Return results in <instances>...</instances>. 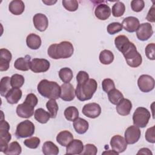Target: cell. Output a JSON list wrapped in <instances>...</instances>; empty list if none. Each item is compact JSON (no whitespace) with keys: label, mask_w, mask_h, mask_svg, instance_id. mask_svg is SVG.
<instances>
[{"label":"cell","mask_w":155,"mask_h":155,"mask_svg":"<svg viewBox=\"0 0 155 155\" xmlns=\"http://www.w3.org/2000/svg\"><path fill=\"white\" fill-rule=\"evenodd\" d=\"M73 52V45L69 41H62L59 44H51L47 50L48 55L53 59L70 58Z\"/></svg>","instance_id":"6da1fadb"},{"label":"cell","mask_w":155,"mask_h":155,"mask_svg":"<svg viewBox=\"0 0 155 155\" xmlns=\"http://www.w3.org/2000/svg\"><path fill=\"white\" fill-rule=\"evenodd\" d=\"M37 89L39 93L44 97L55 100L60 97L61 87L56 82L42 79L39 82Z\"/></svg>","instance_id":"7a4b0ae2"},{"label":"cell","mask_w":155,"mask_h":155,"mask_svg":"<svg viewBox=\"0 0 155 155\" xmlns=\"http://www.w3.org/2000/svg\"><path fill=\"white\" fill-rule=\"evenodd\" d=\"M120 52L123 54L127 64L133 68L140 66L142 62L140 54L137 51L135 45L129 41L122 48Z\"/></svg>","instance_id":"3957f363"},{"label":"cell","mask_w":155,"mask_h":155,"mask_svg":"<svg viewBox=\"0 0 155 155\" xmlns=\"http://www.w3.org/2000/svg\"><path fill=\"white\" fill-rule=\"evenodd\" d=\"M97 88L95 79H89L84 84H78L75 90L76 97L80 101L90 100L93 97Z\"/></svg>","instance_id":"277c9868"},{"label":"cell","mask_w":155,"mask_h":155,"mask_svg":"<svg viewBox=\"0 0 155 155\" xmlns=\"http://www.w3.org/2000/svg\"><path fill=\"white\" fill-rule=\"evenodd\" d=\"M150 117V112L146 108L139 107L136 109L133 113V124L139 128H144L148 124Z\"/></svg>","instance_id":"5b68a950"},{"label":"cell","mask_w":155,"mask_h":155,"mask_svg":"<svg viewBox=\"0 0 155 155\" xmlns=\"http://www.w3.org/2000/svg\"><path fill=\"white\" fill-rule=\"evenodd\" d=\"M35 127L33 123L29 120H25L18 124L15 136L18 138L31 137L35 133Z\"/></svg>","instance_id":"8992f818"},{"label":"cell","mask_w":155,"mask_h":155,"mask_svg":"<svg viewBox=\"0 0 155 155\" xmlns=\"http://www.w3.org/2000/svg\"><path fill=\"white\" fill-rule=\"evenodd\" d=\"M10 125L8 123L3 119V116L0 124V151L4 152L8 145V142L12 139V135L9 133Z\"/></svg>","instance_id":"52a82bcc"},{"label":"cell","mask_w":155,"mask_h":155,"mask_svg":"<svg viewBox=\"0 0 155 155\" xmlns=\"http://www.w3.org/2000/svg\"><path fill=\"white\" fill-rule=\"evenodd\" d=\"M155 81L154 78L148 74H142L137 80V85L139 90L143 93L152 91L154 88Z\"/></svg>","instance_id":"ba28073f"},{"label":"cell","mask_w":155,"mask_h":155,"mask_svg":"<svg viewBox=\"0 0 155 155\" xmlns=\"http://www.w3.org/2000/svg\"><path fill=\"white\" fill-rule=\"evenodd\" d=\"M50 62L45 59L34 58L30 63V70L34 73H44L48 70Z\"/></svg>","instance_id":"9c48e42d"},{"label":"cell","mask_w":155,"mask_h":155,"mask_svg":"<svg viewBox=\"0 0 155 155\" xmlns=\"http://www.w3.org/2000/svg\"><path fill=\"white\" fill-rule=\"evenodd\" d=\"M141 132L139 127L131 125L127 128L124 136L126 142L128 144H134L137 142L140 137Z\"/></svg>","instance_id":"30bf717a"},{"label":"cell","mask_w":155,"mask_h":155,"mask_svg":"<svg viewBox=\"0 0 155 155\" xmlns=\"http://www.w3.org/2000/svg\"><path fill=\"white\" fill-rule=\"evenodd\" d=\"M153 34L152 25L148 22L142 23L136 30V36L139 40L145 41L151 37Z\"/></svg>","instance_id":"8fae6325"},{"label":"cell","mask_w":155,"mask_h":155,"mask_svg":"<svg viewBox=\"0 0 155 155\" xmlns=\"http://www.w3.org/2000/svg\"><path fill=\"white\" fill-rule=\"evenodd\" d=\"M82 112L85 116L91 119H94L101 114V107L97 103H88L83 107Z\"/></svg>","instance_id":"7c38bea8"},{"label":"cell","mask_w":155,"mask_h":155,"mask_svg":"<svg viewBox=\"0 0 155 155\" xmlns=\"http://www.w3.org/2000/svg\"><path fill=\"white\" fill-rule=\"evenodd\" d=\"M110 145L114 151L119 154L126 150L127 143L126 142L125 138L122 136L120 135H115L111 139Z\"/></svg>","instance_id":"4fadbf2b"},{"label":"cell","mask_w":155,"mask_h":155,"mask_svg":"<svg viewBox=\"0 0 155 155\" xmlns=\"http://www.w3.org/2000/svg\"><path fill=\"white\" fill-rule=\"evenodd\" d=\"M75 90L70 83H64L61 86L60 97L64 101H71L75 97Z\"/></svg>","instance_id":"5bb4252c"},{"label":"cell","mask_w":155,"mask_h":155,"mask_svg":"<svg viewBox=\"0 0 155 155\" xmlns=\"http://www.w3.org/2000/svg\"><path fill=\"white\" fill-rule=\"evenodd\" d=\"M34 107L26 102L19 104L16 107V113L22 118H30L34 114Z\"/></svg>","instance_id":"9a60e30c"},{"label":"cell","mask_w":155,"mask_h":155,"mask_svg":"<svg viewBox=\"0 0 155 155\" xmlns=\"http://www.w3.org/2000/svg\"><path fill=\"white\" fill-rule=\"evenodd\" d=\"M33 22L36 30L40 31H45L48 25L47 17L42 13H36L33 18Z\"/></svg>","instance_id":"2e32d148"},{"label":"cell","mask_w":155,"mask_h":155,"mask_svg":"<svg viewBox=\"0 0 155 155\" xmlns=\"http://www.w3.org/2000/svg\"><path fill=\"white\" fill-rule=\"evenodd\" d=\"M121 24L122 28L130 33L136 31L140 25L139 19L134 16H128L124 18Z\"/></svg>","instance_id":"e0dca14e"},{"label":"cell","mask_w":155,"mask_h":155,"mask_svg":"<svg viewBox=\"0 0 155 155\" xmlns=\"http://www.w3.org/2000/svg\"><path fill=\"white\" fill-rule=\"evenodd\" d=\"M12 58L11 52L6 48L0 50V71H7L9 68V63Z\"/></svg>","instance_id":"ac0fdd59"},{"label":"cell","mask_w":155,"mask_h":155,"mask_svg":"<svg viewBox=\"0 0 155 155\" xmlns=\"http://www.w3.org/2000/svg\"><path fill=\"white\" fill-rule=\"evenodd\" d=\"M84 150L82 142L79 139H73L66 147V154H80Z\"/></svg>","instance_id":"d6986e66"},{"label":"cell","mask_w":155,"mask_h":155,"mask_svg":"<svg viewBox=\"0 0 155 155\" xmlns=\"http://www.w3.org/2000/svg\"><path fill=\"white\" fill-rule=\"evenodd\" d=\"M94 15L100 20H106L110 16L111 8L105 4H99L95 8Z\"/></svg>","instance_id":"ffe728a7"},{"label":"cell","mask_w":155,"mask_h":155,"mask_svg":"<svg viewBox=\"0 0 155 155\" xmlns=\"http://www.w3.org/2000/svg\"><path fill=\"white\" fill-rule=\"evenodd\" d=\"M116 111L121 116H127L132 109L131 102L128 99H122L116 105Z\"/></svg>","instance_id":"44dd1931"},{"label":"cell","mask_w":155,"mask_h":155,"mask_svg":"<svg viewBox=\"0 0 155 155\" xmlns=\"http://www.w3.org/2000/svg\"><path fill=\"white\" fill-rule=\"evenodd\" d=\"M30 59L31 57L29 55H26L24 58H19L15 61L14 67L18 70L28 71L30 69Z\"/></svg>","instance_id":"7402d4cb"},{"label":"cell","mask_w":155,"mask_h":155,"mask_svg":"<svg viewBox=\"0 0 155 155\" xmlns=\"http://www.w3.org/2000/svg\"><path fill=\"white\" fill-rule=\"evenodd\" d=\"M22 90L20 88H12L5 96L6 100L10 104H15L18 102L22 97Z\"/></svg>","instance_id":"603a6c76"},{"label":"cell","mask_w":155,"mask_h":155,"mask_svg":"<svg viewBox=\"0 0 155 155\" xmlns=\"http://www.w3.org/2000/svg\"><path fill=\"white\" fill-rule=\"evenodd\" d=\"M73 139V134L67 130H64L59 132L56 136L57 142L63 147H67Z\"/></svg>","instance_id":"cb8c5ba5"},{"label":"cell","mask_w":155,"mask_h":155,"mask_svg":"<svg viewBox=\"0 0 155 155\" xmlns=\"http://www.w3.org/2000/svg\"><path fill=\"white\" fill-rule=\"evenodd\" d=\"M25 9V5L21 0L12 1L8 5L9 11L15 15H21Z\"/></svg>","instance_id":"d4e9b609"},{"label":"cell","mask_w":155,"mask_h":155,"mask_svg":"<svg viewBox=\"0 0 155 155\" xmlns=\"http://www.w3.org/2000/svg\"><path fill=\"white\" fill-rule=\"evenodd\" d=\"M41 37L35 33L29 34L26 38L27 47L31 50H38L41 45Z\"/></svg>","instance_id":"484cf974"},{"label":"cell","mask_w":155,"mask_h":155,"mask_svg":"<svg viewBox=\"0 0 155 155\" xmlns=\"http://www.w3.org/2000/svg\"><path fill=\"white\" fill-rule=\"evenodd\" d=\"M73 127L78 134H82L87 131L89 127V124L85 119L81 117H78L73 121Z\"/></svg>","instance_id":"4316f807"},{"label":"cell","mask_w":155,"mask_h":155,"mask_svg":"<svg viewBox=\"0 0 155 155\" xmlns=\"http://www.w3.org/2000/svg\"><path fill=\"white\" fill-rule=\"evenodd\" d=\"M42 153L45 155H57L59 153V148L52 142H45L42 147Z\"/></svg>","instance_id":"83f0119b"},{"label":"cell","mask_w":155,"mask_h":155,"mask_svg":"<svg viewBox=\"0 0 155 155\" xmlns=\"http://www.w3.org/2000/svg\"><path fill=\"white\" fill-rule=\"evenodd\" d=\"M34 116L35 119L41 124H46L51 118L50 113L41 108L35 110Z\"/></svg>","instance_id":"f1b7e54d"},{"label":"cell","mask_w":155,"mask_h":155,"mask_svg":"<svg viewBox=\"0 0 155 155\" xmlns=\"http://www.w3.org/2000/svg\"><path fill=\"white\" fill-rule=\"evenodd\" d=\"M22 152V148L19 143L14 141L8 144L7 149L3 152L6 155H18Z\"/></svg>","instance_id":"f546056e"},{"label":"cell","mask_w":155,"mask_h":155,"mask_svg":"<svg viewBox=\"0 0 155 155\" xmlns=\"http://www.w3.org/2000/svg\"><path fill=\"white\" fill-rule=\"evenodd\" d=\"M99 61L104 65H109L113 62L114 56L113 53L108 50H104L99 54Z\"/></svg>","instance_id":"4dcf8cb0"},{"label":"cell","mask_w":155,"mask_h":155,"mask_svg":"<svg viewBox=\"0 0 155 155\" xmlns=\"http://www.w3.org/2000/svg\"><path fill=\"white\" fill-rule=\"evenodd\" d=\"M108 97L112 104L117 105L122 99H124V95L119 90L114 88L108 93Z\"/></svg>","instance_id":"1f68e13d"},{"label":"cell","mask_w":155,"mask_h":155,"mask_svg":"<svg viewBox=\"0 0 155 155\" xmlns=\"http://www.w3.org/2000/svg\"><path fill=\"white\" fill-rule=\"evenodd\" d=\"M11 87L10 77L4 76L2 78L0 82V94L3 97H5L7 93L11 89Z\"/></svg>","instance_id":"d6a6232c"},{"label":"cell","mask_w":155,"mask_h":155,"mask_svg":"<svg viewBox=\"0 0 155 155\" xmlns=\"http://www.w3.org/2000/svg\"><path fill=\"white\" fill-rule=\"evenodd\" d=\"M64 116L69 121H74L79 116V111L76 107L74 106L68 107L64 110Z\"/></svg>","instance_id":"836d02e7"},{"label":"cell","mask_w":155,"mask_h":155,"mask_svg":"<svg viewBox=\"0 0 155 155\" xmlns=\"http://www.w3.org/2000/svg\"><path fill=\"white\" fill-rule=\"evenodd\" d=\"M59 76L63 82L69 83L71 81L73 76V71L70 68H62L59 71Z\"/></svg>","instance_id":"e575fe53"},{"label":"cell","mask_w":155,"mask_h":155,"mask_svg":"<svg viewBox=\"0 0 155 155\" xmlns=\"http://www.w3.org/2000/svg\"><path fill=\"white\" fill-rule=\"evenodd\" d=\"M111 10L113 16L116 18L120 17L125 13V6L123 2L117 1L113 5Z\"/></svg>","instance_id":"d590c367"},{"label":"cell","mask_w":155,"mask_h":155,"mask_svg":"<svg viewBox=\"0 0 155 155\" xmlns=\"http://www.w3.org/2000/svg\"><path fill=\"white\" fill-rule=\"evenodd\" d=\"M46 107L50 114L51 118H55L59 110L58 105L55 99H50L46 103Z\"/></svg>","instance_id":"8d00e7d4"},{"label":"cell","mask_w":155,"mask_h":155,"mask_svg":"<svg viewBox=\"0 0 155 155\" xmlns=\"http://www.w3.org/2000/svg\"><path fill=\"white\" fill-rule=\"evenodd\" d=\"M24 78L22 75L15 74L10 78V83L12 88H20L24 83Z\"/></svg>","instance_id":"74e56055"},{"label":"cell","mask_w":155,"mask_h":155,"mask_svg":"<svg viewBox=\"0 0 155 155\" xmlns=\"http://www.w3.org/2000/svg\"><path fill=\"white\" fill-rule=\"evenodd\" d=\"M62 3L64 7L69 12H75L79 7L78 2L76 0H63Z\"/></svg>","instance_id":"f35d334b"},{"label":"cell","mask_w":155,"mask_h":155,"mask_svg":"<svg viewBox=\"0 0 155 155\" xmlns=\"http://www.w3.org/2000/svg\"><path fill=\"white\" fill-rule=\"evenodd\" d=\"M107 32L110 35H114L122 30V25L120 23L117 22H114L110 23L108 25L107 28Z\"/></svg>","instance_id":"ab89813d"},{"label":"cell","mask_w":155,"mask_h":155,"mask_svg":"<svg viewBox=\"0 0 155 155\" xmlns=\"http://www.w3.org/2000/svg\"><path fill=\"white\" fill-rule=\"evenodd\" d=\"M41 142L40 139L37 137H32L29 139H25L24 141V144L28 148L35 149L38 147Z\"/></svg>","instance_id":"60d3db41"},{"label":"cell","mask_w":155,"mask_h":155,"mask_svg":"<svg viewBox=\"0 0 155 155\" xmlns=\"http://www.w3.org/2000/svg\"><path fill=\"white\" fill-rule=\"evenodd\" d=\"M128 38L125 35H119L114 39V44L117 50L120 51L123 46L129 42Z\"/></svg>","instance_id":"b9f144b4"},{"label":"cell","mask_w":155,"mask_h":155,"mask_svg":"<svg viewBox=\"0 0 155 155\" xmlns=\"http://www.w3.org/2000/svg\"><path fill=\"white\" fill-rule=\"evenodd\" d=\"M102 87L103 90L108 93L110 91L115 88L114 82L111 79H104L102 82Z\"/></svg>","instance_id":"7bdbcfd3"},{"label":"cell","mask_w":155,"mask_h":155,"mask_svg":"<svg viewBox=\"0 0 155 155\" xmlns=\"http://www.w3.org/2000/svg\"><path fill=\"white\" fill-rule=\"evenodd\" d=\"M146 56L150 60L155 59V44L154 43L148 44L145 49Z\"/></svg>","instance_id":"ee69618b"},{"label":"cell","mask_w":155,"mask_h":155,"mask_svg":"<svg viewBox=\"0 0 155 155\" xmlns=\"http://www.w3.org/2000/svg\"><path fill=\"white\" fill-rule=\"evenodd\" d=\"M145 7V2L143 0H133L131 2V7L135 12H141Z\"/></svg>","instance_id":"f6af8a7d"},{"label":"cell","mask_w":155,"mask_h":155,"mask_svg":"<svg viewBox=\"0 0 155 155\" xmlns=\"http://www.w3.org/2000/svg\"><path fill=\"white\" fill-rule=\"evenodd\" d=\"M97 152V147L91 143H87L84 145V150L81 154L83 155L90 154V155H96Z\"/></svg>","instance_id":"bcb514c9"},{"label":"cell","mask_w":155,"mask_h":155,"mask_svg":"<svg viewBox=\"0 0 155 155\" xmlns=\"http://www.w3.org/2000/svg\"><path fill=\"white\" fill-rule=\"evenodd\" d=\"M154 126L148 128L145 132V139L150 143H155V134H154Z\"/></svg>","instance_id":"7dc6e473"},{"label":"cell","mask_w":155,"mask_h":155,"mask_svg":"<svg viewBox=\"0 0 155 155\" xmlns=\"http://www.w3.org/2000/svg\"><path fill=\"white\" fill-rule=\"evenodd\" d=\"M89 79L88 74L84 71H79L76 76L78 84H84Z\"/></svg>","instance_id":"c3c4849f"},{"label":"cell","mask_w":155,"mask_h":155,"mask_svg":"<svg viewBox=\"0 0 155 155\" xmlns=\"http://www.w3.org/2000/svg\"><path fill=\"white\" fill-rule=\"evenodd\" d=\"M24 101L27 102V103H28L29 104H30L33 107H35L36 105L38 104V98H37L35 94H33V93H29V94H28L27 95L26 98H25Z\"/></svg>","instance_id":"681fc988"},{"label":"cell","mask_w":155,"mask_h":155,"mask_svg":"<svg viewBox=\"0 0 155 155\" xmlns=\"http://www.w3.org/2000/svg\"><path fill=\"white\" fill-rule=\"evenodd\" d=\"M146 19L149 22H155V7L154 4L150 8L148 12V14L146 16Z\"/></svg>","instance_id":"f907efd6"},{"label":"cell","mask_w":155,"mask_h":155,"mask_svg":"<svg viewBox=\"0 0 155 155\" xmlns=\"http://www.w3.org/2000/svg\"><path fill=\"white\" fill-rule=\"evenodd\" d=\"M148 154V155H152V152L150 151V149L147 148H142L139 150L137 154Z\"/></svg>","instance_id":"816d5d0a"},{"label":"cell","mask_w":155,"mask_h":155,"mask_svg":"<svg viewBox=\"0 0 155 155\" xmlns=\"http://www.w3.org/2000/svg\"><path fill=\"white\" fill-rule=\"evenodd\" d=\"M103 154H119L118 153H117L116 151H114L113 150H108V151H104L102 153Z\"/></svg>","instance_id":"f5cc1de1"},{"label":"cell","mask_w":155,"mask_h":155,"mask_svg":"<svg viewBox=\"0 0 155 155\" xmlns=\"http://www.w3.org/2000/svg\"><path fill=\"white\" fill-rule=\"evenodd\" d=\"M44 3H45L47 5H53L54 3H56V1H42Z\"/></svg>","instance_id":"db71d44e"}]
</instances>
